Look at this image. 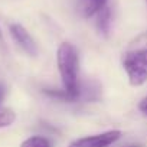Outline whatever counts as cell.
Segmentation results:
<instances>
[{
  "mask_svg": "<svg viewBox=\"0 0 147 147\" xmlns=\"http://www.w3.org/2000/svg\"><path fill=\"white\" fill-rule=\"evenodd\" d=\"M107 2L108 0H78L77 9H78V13L87 19L97 15L102 7H105Z\"/></svg>",
  "mask_w": 147,
  "mask_h": 147,
  "instance_id": "obj_4",
  "label": "cell"
},
{
  "mask_svg": "<svg viewBox=\"0 0 147 147\" xmlns=\"http://www.w3.org/2000/svg\"><path fill=\"white\" fill-rule=\"evenodd\" d=\"M3 95H5V92H3V88L0 87V102H2V100H3Z\"/></svg>",
  "mask_w": 147,
  "mask_h": 147,
  "instance_id": "obj_9",
  "label": "cell"
},
{
  "mask_svg": "<svg viewBox=\"0 0 147 147\" xmlns=\"http://www.w3.org/2000/svg\"><path fill=\"white\" fill-rule=\"evenodd\" d=\"M16 120V114L10 108H0V128L9 127Z\"/></svg>",
  "mask_w": 147,
  "mask_h": 147,
  "instance_id": "obj_7",
  "label": "cell"
},
{
  "mask_svg": "<svg viewBox=\"0 0 147 147\" xmlns=\"http://www.w3.org/2000/svg\"><path fill=\"white\" fill-rule=\"evenodd\" d=\"M127 147H143V146H137V144L134 146V144H131V146H127Z\"/></svg>",
  "mask_w": 147,
  "mask_h": 147,
  "instance_id": "obj_11",
  "label": "cell"
},
{
  "mask_svg": "<svg viewBox=\"0 0 147 147\" xmlns=\"http://www.w3.org/2000/svg\"><path fill=\"white\" fill-rule=\"evenodd\" d=\"M111 26V9L108 6L102 7L98 12V20H97V28L102 35H108Z\"/></svg>",
  "mask_w": 147,
  "mask_h": 147,
  "instance_id": "obj_5",
  "label": "cell"
},
{
  "mask_svg": "<svg viewBox=\"0 0 147 147\" xmlns=\"http://www.w3.org/2000/svg\"><path fill=\"white\" fill-rule=\"evenodd\" d=\"M0 45H3V35H2V30H0Z\"/></svg>",
  "mask_w": 147,
  "mask_h": 147,
  "instance_id": "obj_10",
  "label": "cell"
},
{
  "mask_svg": "<svg viewBox=\"0 0 147 147\" xmlns=\"http://www.w3.org/2000/svg\"><path fill=\"white\" fill-rule=\"evenodd\" d=\"M10 35L15 39V42L29 55L36 56L38 55V45L35 42V39L30 36V33L19 23H13L10 25Z\"/></svg>",
  "mask_w": 147,
  "mask_h": 147,
  "instance_id": "obj_3",
  "label": "cell"
},
{
  "mask_svg": "<svg viewBox=\"0 0 147 147\" xmlns=\"http://www.w3.org/2000/svg\"><path fill=\"white\" fill-rule=\"evenodd\" d=\"M120 137H121L120 130H111V131H105L101 134H94V136L78 138L75 141H72L69 147H110Z\"/></svg>",
  "mask_w": 147,
  "mask_h": 147,
  "instance_id": "obj_2",
  "label": "cell"
},
{
  "mask_svg": "<svg viewBox=\"0 0 147 147\" xmlns=\"http://www.w3.org/2000/svg\"><path fill=\"white\" fill-rule=\"evenodd\" d=\"M123 66L127 72L130 85L140 87L147 82V48L127 52L123 56Z\"/></svg>",
  "mask_w": 147,
  "mask_h": 147,
  "instance_id": "obj_1",
  "label": "cell"
},
{
  "mask_svg": "<svg viewBox=\"0 0 147 147\" xmlns=\"http://www.w3.org/2000/svg\"><path fill=\"white\" fill-rule=\"evenodd\" d=\"M138 108H140V111H141V113H144V114L147 115V97H146V98H143V100L140 101Z\"/></svg>",
  "mask_w": 147,
  "mask_h": 147,
  "instance_id": "obj_8",
  "label": "cell"
},
{
  "mask_svg": "<svg viewBox=\"0 0 147 147\" xmlns=\"http://www.w3.org/2000/svg\"><path fill=\"white\" fill-rule=\"evenodd\" d=\"M146 2H147V0H146Z\"/></svg>",
  "mask_w": 147,
  "mask_h": 147,
  "instance_id": "obj_12",
  "label": "cell"
},
{
  "mask_svg": "<svg viewBox=\"0 0 147 147\" xmlns=\"http://www.w3.org/2000/svg\"><path fill=\"white\" fill-rule=\"evenodd\" d=\"M20 147H52V143L49 138L43 137V136H32L29 138H26Z\"/></svg>",
  "mask_w": 147,
  "mask_h": 147,
  "instance_id": "obj_6",
  "label": "cell"
}]
</instances>
